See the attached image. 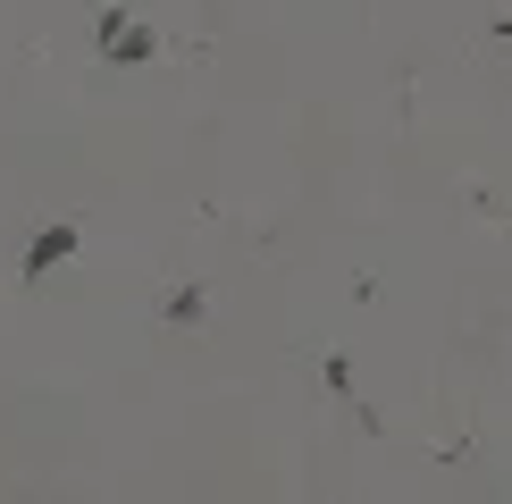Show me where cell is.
Returning a JSON list of instances; mask_svg holds the SVG:
<instances>
[{
    "label": "cell",
    "mask_w": 512,
    "mask_h": 504,
    "mask_svg": "<svg viewBox=\"0 0 512 504\" xmlns=\"http://www.w3.org/2000/svg\"><path fill=\"white\" fill-rule=\"evenodd\" d=\"M76 244H84V227H68V219H59V227H42V236L26 244V261H17V269H26V278H51V269L68 261Z\"/></svg>",
    "instance_id": "cell-2"
},
{
    "label": "cell",
    "mask_w": 512,
    "mask_h": 504,
    "mask_svg": "<svg viewBox=\"0 0 512 504\" xmlns=\"http://www.w3.org/2000/svg\"><path fill=\"white\" fill-rule=\"evenodd\" d=\"M101 59H110V68H135V59H152V34H143L126 9H110L101 17Z\"/></svg>",
    "instance_id": "cell-1"
}]
</instances>
